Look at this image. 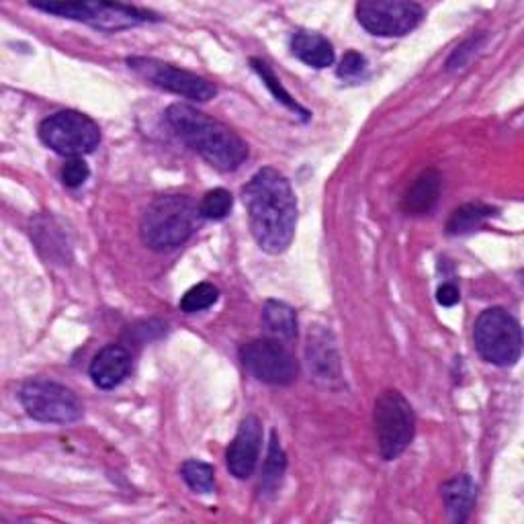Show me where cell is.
Masks as SVG:
<instances>
[{
  "mask_svg": "<svg viewBox=\"0 0 524 524\" xmlns=\"http://www.w3.org/2000/svg\"><path fill=\"white\" fill-rule=\"evenodd\" d=\"M220 297V291H217L215 285L211 283H199L195 287H191L183 299H181V310L185 314H197L203 310H209L211 305Z\"/></svg>",
  "mask_w": 524,
  "mask_h": 524,
  "instance_id": "cb8c5ba5",
  "label": "cell"
},
{
  "mask_svg": "<svg viewBox=\"0 0 524 524\" xmlns=\"http://www.w3.org/2000/svg\"><path fill=\"white\" fill-rule=\"evenodd\" d=\"M477 488L469 475H455L443 486V500L453 522H465L475 506Z\"/></svg>",
  "mask_w": 524,
  "mask_h": 524,
  "instance_id": "9a60e30c",
  "label": "cell"
},
{
  "mask_svg": "<svg viewBox=\"0 0 524 524\" xmlns=\"http://www.w3.org/2000/svg\"><path fill=\"white\" fill-rule=\"evenodd\" d=\"M355 11L359 23L379 37L408 35L424 17V9L418 3L406 0H363Z\"/></svg>",
  "mask_w": 524,
  "mask_h": 524,
  "instance_id": "8fae6325",
  "label": "cell"
},
{
  "mask_svg": "<svg viewBox=\"0 0 524 524\" xmlns=\"http://www.w3.org/2000/svg\"><path fill=\"white\" fill-rule=\"evenodd\" d=\"M91 377L97 387L113 389L117 387L131 371V355L123 346L111 344L105 346L103 351L91 363Z\"/></svg>",
  "mask_w": 524,
  "mask_h": 524,
  "instance_id": "4fadbf2b",
  "label": "cell"
},
{
  "mask_svg": "<svg viewBox=\"0 0 524 524\" xmlns=\"http://www.w3.org/2000/svg\"><path fill=\"white\" fill-rule=\"evenodd\" d=\"M127 64H129L131 70L140 74L150 84H154V86H158V89H164L168 93L179 95V97H185V99H191V101H197V103H205V101H209L217 95V89L207 78H201V76L187 72V70H181V68H174V66L164 64L160 60L129 58Z\"/></svg>",
  "mask_w": 524,
  "mask_h": 524,
  "instance_id": "30bf717a",
  "label": "cell"
},
{
  "mask_svg": "<svg viewBox=\"0 0 524 524\" xmlns=\"http://www.w3.org/2000/svg\"><path fill=\"white\" fill-rule=\"evenodd\" d=\"M441 195V177L436 170H426L416 179L404 197V211L410 215H426L439 201Z\"/></svg>",
  "mask_w": 524,
  "mask_h": 524,
  "instance_id": "2e32d148",
  "label": "cell"
},
{
  "mask_svg": "<svg viewBox=\"0 0 524 524\" xmlns=\"http://www.w3.org/2000/svg\"><path fill=\"white\" fill-rule=\"evenodd\" d=\"M89 177H91V168L80 156L66 160V164L62 166V181L70 189L82 187L86 181H89Z\"/></svg>",
  "mask_w": 524,
  "mask_h": 524,
  "instance_id": "d4e9b609",
  "label": "cell"
},
{
  "mask_svg": "<svg viewBox=\"0 0 524 524\" xmlns=\"http://www.w3.org/2000/svg\"><path fill=\"white\" fill-rule=\"evenodd\" d=\"M287 467V457L281 447V441L277 432H271V443H269V453L265 459V467H262V484L260 488L265 492H275L281 486V479Z\"/></svg>",
  "mask_w": 524,
  "mask_h": 524,
  "instance_id": "d6986e66",
  "label": "cell"
},
{
  "mask_svg": "<svg viewBox=\"0 0 524 524\" xmlns=\"http://www.w3.org/2000/svg\"><path fill=\"white\" fill-rule=\"evenodd\" d=\"M496 211L488 205H482V203H467L459 209H455L449 217L447 222V230L449 234L453 236H459V234H467V232H473L475 228L482 226L488 217H492Z\"/></svg>",
  "mask_w": 524,
  "mask_h": 524,
  "instance_id": "ac0fdd59",
  "label": "cell"
},
{
  "mask_svg": "<svg viewBox=\"0 0 524 524\" xmlns=\"http://www.w3.org/2000/svg\"><path fill=\"white\" fill-rule=\"evenodd\" d=\"M262 324L267 332L279 340H291L297 336V316L291 305L269 299L262 308Z\"/></svg>",
  "mask_w": 524,
  "mask_h": 524,
  "instance_id": "e0dca14e",
  "label": "cell"
},
{
  "mask_svg": "<svg viewBox=\"0 0 524 524\" xmlns=\"http://www.w3.org/2000/svg\"><path fill=\"white\" fill-rule=\"evenodd\" d=\"M250 64H252V68H254V72L262 78V82H265V86H267V89L273 93V97L279 101V103H283L287 109H291V111H295V113H299L303 119H308V111H305L295 99H291V95L283 89V84H281V80L275 76V72L271 70V66L267 64V62H262V60H258V58H252L250 60Z\"/></svg>",
  "mask_w": 524,
  "mask_h": 524,
  "instance_id": "ffe728a7",
  "label": "cell"
},
{
  "mask_svg": "<svg viewBox=\"0 0 524 524\" xmlns=\"http://www.w3.org/2000/svg\"><path fill=\"white\" fill-rule=\"evenodd\" d=\"M19 400L25 412L46 424H70L82 418L76 393L54 381H29L21 387Z\"/></svg>",
  "mask_w": 524,
  "mask_h": 524,
  "instance_id": "52a82bcc",
  "label": "cell"
},
{
  "mask_svg": "<svg viewBox=\"0 0 524 524\" xmlns=\"http://www.w3.org/2000/svg\"><path fill=\"white\" fill-rule=\"evenodd\" d=\"M308 357H310V367L318 373V377H338V357L334 353V346H328L326 340H312L308 346Z\"/></svg>",
  "mask_w": 524,
  "mask_h": 524,
  "instance_id": "44dd1931",
  "label": "cell"
},
{
  "mask_svg": "<svg viewBox=\"0 0 524 524\" xmlns=\"http://www.w3.org/2000/svg\"><path fill=\"white\" fill-rule=\"evenodd\" d=\"M166 121L174 134L217 170L232 172L248 158V146L234 129L191 105H170Z\"/></svg>",
  "mask_w": 524,
  "mask_h": 524,
  "instance_id": "7a4b0ae2",
  "label": "cell"
},
{
  "mask_svg": "<svg viewBox=\"0 0 524 524\" xmlns=\"http://www.w3.org/2000/svg\"><path fill=\"white\" fill-rule=\"evenodd\" d=\"M181 475L187 482V486L199 494H211L215 488V471L211 465L191 459L185 461L181 467Z\"/></svg>",
  "mask_w": 524,
  "mask_h": 524,
  "instance_id": "7402d4cb",
  "label": "cell"
},
{
  "mask_svg": "<svg viewBox=\"0 0 524 524\" xmlns=\"http://www.w3.org/2000/svg\"><path fill=\"white\" fill-rule=\"evenodd\" d=\"M260 443H262V426L256 416H246L240 422V428L236 432V439L228 449L226 461L228 469L238 479H248L256 465L260 455Z\"/></svg>",
  "mask_w": 524,
  "mask_h": 524,
  "instance_id": "7c38bea8",
  "label": "cell"
},
{
  "mask_svg": "<svg viewBox=\"0 0 524 524\" xmlns=\"http://www.w3.org/2000/svg\"><path fill=\"white\" fill-rule=\"evenodd\" d=\"M416 416L410 402L396 389H387L375 402V432L385 461L398 459L412 443Z\"/></svg>",
  "mask_w": 524,
  "mask_h": 524,
  "instance_id": "5b68a950",
  "label": "cell"
},
{
  "mask_svg": "<svg viewBox=\"0 0 524 524\" xmlns=\"http://www.w3.org/2000/svg\"><path fill=\"white\" fill-rule=\"evenodd\" d=\"M477 48V41H475V37L473 39H469L467 43H463V46L451 56V60H449V70H457V68H463L465 66V62L469 60V56L473 54V50Z\"/></svg>",
  "mask_w": 524,
  "mask_h": 524,
  "instance_id": "4316f807",
  "label": "cell"
},
{
  "mask_svg": "<svg viewBox=\"0 0 524 524\" xmlns=\"http://www.w3.org/2000/svg\"><path fill=\"white\" fill-rule=\"evenodd\" d=\"M31 7L64 19L89 23L103 31H119L148 21H158V17L148 11L115 3H31Z\"/></svg>",
  "mask_w": 524,
  "mask_h": 524,
  "instance_id": "ba28073f",
  "label": "cell"
},
{
  "mask_svg": "<svg viewBox=\"0 0 524 524\" xmlns=\"http://www.w3.org/2000/svg\"><path fill=\"white\" fill-rule=\"evenodd\" d=\"M39 138L48 148L62 156L76 158L93 152L101 142V129L78 111H60L39 125Z\"/></svg>",
  "mask_w": 524,
  "mask_h": 524,
  "instance_id": "8992f818",
  "label": "cell"
},
{
  "mask_svg": "<svg viewBox=\"0 0 524 524\" xmlns=\"http://www.w3.org/2000/svg\"><path fill=\"white\" fill-rule=\"evenodd\" d=\"M436 299H439V303L445 305V308H453L455 303H459L461 295L453 283H445L439 291H436Z\"/></svg>",
  "mask_w": 524,
  "mask_h": 524,
  "instance_id": "83f0119b",
  "label": "cell"
},
{
  "mask_svg": "<svg viewBox=\"0 0 524 524\" xmlns=\"http://www.w3.org/2000/svg\"><path fill=\"white\" fill-rule=\"evenodd\" d=\"M232 205H234V197H232L230 191L213 189V191H207L205 197L201 199L199 211H201V217H205V220L220 222V220H226V217L230 215Z\"/></svg>",
  "mask_w": 524,
  "mask_h": 524,
  "instance_id": "603a6c76",
  "label": "cell"
},
{
  "mask_svg": "<svg viewBox=\"0 0 524 524\" xmlns=\"http://www.w3.org/2000/svg\"><path fill=\"white\" fill-rule=\"evenodd\" d=\"M201 222L199 205L189 195L156 197L144 211L140 234L148 248L164 252L185 244Z\"/></svg>",
  "mask_w": 524,
  "mask_h": 524,
  "instance_id": "3957f363",
  "label": "cell"
},
{
  "mask_svg": "<svg viewBox=\"0 0 524 524\" xmlns=\"http://www.w3.org/2000/svg\"><path fill=\"white\" fill-rule=\"evenodd\" d=\"M367 70V60L357 54V52H346L340 66H338V76L340 78H357Z\"/></svg>",
  "mask_w": 524,
  "mask_h": 524,
  "instance_id": "484cf974",
  "label": "cell"
},
{
  "mask_svg": "<svg viewBox=\"0 0 524 524\" xmlns=\"http://www.w3.org/2000/svg\"><path fill=\"white\" fill-rule=\"evenodd\" d=\"M473 340L477 353L492 365L510 367L520 359V324L502 308H490L479 314L473 326Z\"/></svg>",
  "mask_w": 524,
  "mask_h": 524,
  "instance_id": "277c9868",
  "label": "cell"
},
{
  "mask_svg": "<svg viewBox=\"0 0 524 524\" xmlns=\"http://www.w3.org/2000/svg\"><path fill=\"white\" fill-rule=\"evenodd\" d=\"M291 52L295 58L312 68H328L334 64L332 43L314 31H297L291 37Z\"/></svg>",
  "mask_w": 524,
  "mask_h": 524,
  "instance_id": "5bb4252c",
  "label": "cell"
},
{
  "mask_svg": "<svg viewBox=\"0 0 524 524\" xmlns=\"http://www.w3.org/2000/svg\"><path fill=\"white\" fill-rule=\"evenodd\" d=\"M250 232L256 244L269 252H285L295 236L297 201L291 183L277 168H262L242 189Z\"/></svg>",
  "mask_w": 524,
  "mask_h": 524,
  "instance_id": "6da1fadb",
  "label": "cell"
},
{
  "mask_svg": "<svg viewBox=\"0 0 524 524\" xmlns=\"http://www.w3.org/2000/svg\"><path fill=\"white\" fill-rule=\"evenodd\" d=\"M240 361L252 377L271 385H289L299 373L295 357L279 340L260 338L246 342L240 348Z\"/></svg>",
  "mask_w": 524,
  "mask_h": 524,
  "instance_id": "9c48e42d",
  "label": "cell"
}]
</instances>
